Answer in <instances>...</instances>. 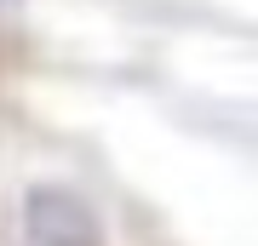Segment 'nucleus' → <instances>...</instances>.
Instances as JSON below:
<instances>
[{
	"label": "nucleus",
	"mask_w": 258,
	"mask_h": 246,
	"mask_svg": "<svg viewBox=\"0 0 258 246\" xmlns=\"http://www.w3.org/2000/svg\"><path fill=\"white\" fill-rule=\"evenodd\" d=\"M18 246H109L98 206L75 183H29L18 195Z\"/></svg>",
	"instance_id": "nucleus-1"
},
{
	"label": "nucleus",
	"mask_w": 258,
	"mask_h": 246,
	"mask_svg": "<svg viewBox=\"0 0 258 246\" xmlns=\"http://www.w3.org/2000/svg\"><path fill=\"white\" fill-rule=\"evenodd\" d=\"M6 6H18V0H0V12H6Z\"/></svg>",
	"instance_id": "nucleus-2"
}]
</instances>
